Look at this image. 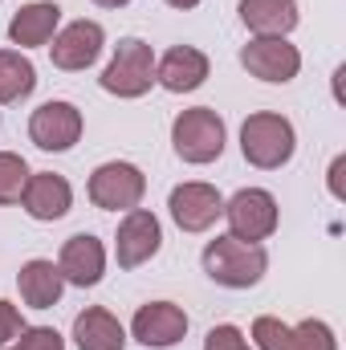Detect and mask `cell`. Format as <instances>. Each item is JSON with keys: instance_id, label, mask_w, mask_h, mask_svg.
Instances as JSON below:
<instances>
[{"instance_id": "cell-7", "label": "cell", "mask_w": 346, "mask_h": 350, "mask_svg": "<svg viewBox=\"0 0 346 350\" xmlns=\"http://www.w3.org/2000/svg\"><path fill=\"white\" fill-rule=\"evenodd\" d=\"M253 342L261 350H338L334 330L318 318H306L302 326H285V322L265 314L253 322Z\"/></svg>"}, {"instance_id": "cell-5", "label": "cell", "mask_w": 346, "mask_h": 350, "mask_svg": "<svg viewBox=\"0 0 346 350\" xmlns=\"http://www.w3.org/2000/svg\"><path fill=\"white\" fill-rule=\"evenodd\" d=\"M224 216H228V237H237V241H249V245H257L265 237H273L277 232V200L265 191V187H241L228 204H224Z\"/></svg>"}, {"instance_id": "cell-26", "label": "cell", "mask_w": 346, "mask_h": 350, "mask_svg": "<svg viewBox=\"0 0 346 350\" xmlns=\"http://www.w3.org/2000/svg\"><path fill=\"white\" fill-rule=\"evenodd\" d=\"M343 167H346V159L338 155V159L330 163V191H334L338 200H343Z\"/></svg>"}, {"instance_id": "cell-3", "label": "cell", "mask_w": 346, "mask_h": 350, "mask_svg": "<svg viewBox=\"0 0 346 350\" xmlns=\"http://www.w3.org/2000/svg\"><path fill=\"white\" fill-rule=\"evenodd\" d=\"M172 143L183 163H212L224 155V118L212 106H191L172 122Z\"/></svg>"}, {"instance_id": "cell-20", "label": "cell", "mask_w": 346, "mask_h": 350, "mask_svg": "<svg viewBox=\"0 0 346 350\" xmlns=\"http://www.w3.org/2000/svg\"><path fill=\"white\" fill-rule=\"evenodd\" d=\"M241 21L257 37H285L297 25V0H241Z\"/></svg>"}, {"instance_id": "cell-9", "label": "cell", "mask_w": 346, "mask_h": 350, "mask_svg": "<svg viewBox=\"0 0 346 350\" xmlns=\"http://www.w3.org/2000/svg\"><path fill=\"white\" fill-rule=\"evenodd\" d=\"M29 139L41 151H70L82 139V110L74 102H45L29 118Z\"/></svg>"}, {"instance_id": "cell-13", "label": "cell", "mask_w": 346, "mask_h": 350, "mask_svg": "<svg viewBox=\"0 0 346 350\" xmlns=\"http://www.w3.org/2000/svg\"><path fill=\"white\" fill-rule=\"evenodd\" d=\"M131 330L143 347H175L187 334V314L175 301H151V306H139Z\"/></svg>"}, {"instance_id": "cell-23", "label": "cell", "mask_w": 346, "mask_h": 350, "mask_svg": "<svg viewBox=\"0 0 346 350\" xmlns=\"http://www.w3.org/2000/svg\"><path fill=\"white\" fill-rule=\"evenodd\" d=\"M8 350H66V342H62V334H57L53 326H33V330L25 326L21 338Z\"/></svg>"}, {"instance_id": "cell-14", "label": "cell", "mask_w": 346, "mask_h": 350, "mask_svg": "<svg viewBox=\"0 0 346 350\" xmlns=\"http://www.w3.org/2000/svg\"><path fill=\"white\" fill-rule=\"evenodd\" d=\"M57 269H62V277H66L70 285H82V289L98 285V281H102V273H106V249H102V241H98V237H90V232L70 237V241L62 245Z\"/></svg>"}, {"instance_id": "cell-15", "label": "cell", "mask_w": 346, "mask_h": 350, "mask_svg": "<svg viewBox=\"0 0 346 350\" xmlns=\"http://www.w3.org/2000/svg\"><path fill=\"white\" fill-rule=\"evenodd\" d=\"M204 78H208V53H200L196 45H175L155 66V82L172 94H187V90L204 86Z\"/></svg>"}, {"instance_id": "cell-22", "label": "cell", "mask_w": 346, "mask_h": 350, "mask_svg": "<svg viewBox=\"0 0 346 350\" xmlns=\"http://www.w3.org/2000/svg\"><path fill=\"white\" fill-rule=\"evenodd\" d=\"M29 163L12 151H0V204H16L25 183H29Z\"/></svg>"}, {"instance_id": "cell-21", "label": "cell", "mask_w": 346, "mask_h": 350, "mask_svg": "<svg viewBox=\"0 0 346 350\" xmlns=\"http://www.w3.org/2000/svg\"><path fill=\"white\" fill-rule=\"evenodd\" d=\"M37 86V70H33V62L25 57V53H16V49H0V102L8 106V102H21V98H29Z\"/></svg>"}, {"instance_id": "cell-1", "label": "cell", "mask_w": 346, "mask_h": 350, "mask_svg": "<svg viewBox=\"0 0 346 350\" xmlns=\"http://www.w3.org/2000/svg\"><path fill=\"white\" fill-rule=\"evenodd\" d=\"M269 269V257L261 245H249V241H237V237H216L208 241L204 249V273L224 285V289H249L257 285Z\"/></svg>"}, {"instance_id": "cell-11", "label": "cell", "mask_w": 346, "mask_h": 350, "mask_svg": "<svg viewBox=\"0 0 346 350\" xmlns=\"http://www.w3.org/2000/svg\"><path fill=\"white\" fill-rule=\"evenodd\" d=\"M168 208H172V220L183 232H204L224 216V200H220V191L212 183H179V187H172Z\"/></svg>"}, {"instance_id": "cell-8", "label": "cell", "mask_w": 346, "mask_h": 350, "mask_svg": "<svg viewBox=\"0 0 346 350\" xmlns=\"http://www.w3.org/2000/svg\"><path fill=\"white\" fill-rule=\"evenodd\" d=\"M159 245H163L159 220L147 208H131L118 224V237H114V261H118V269H139L159 253Z\"/></svg>"}, {"instance_id": "cell-19", "label": "cell", "mask_w": 346, "mask_h": 350, "mask_svg": "<svg viewBox=\"0 0 346 350\" xmlns=\"http://www.w3.org/2000/svg\"><path fill=\"white\" fill-rule=\"evenodd\" d=\"M16 285H21L25 306H33V310H49V306H57V301H62L66 277H62V269H57L53 261H41V257H37V261L21 265Z\"/></svg>"}, {"instance_id": "cell-18", "label": "cell", "mask_w": 346, "mask_h": 350, "mask_svg": "<svg viewBox=\"0 0 346 350\" xmlns=\"http://www.w3.org/2000/svg\"><path fill=\"white\" fill-rule=\"evenodd\" d=\"M74 342L78 350H122L127 347V330L118 326V318L102 306H90L74 318Z\"/></svg>"}, {"instance_id": "cell-24", "label": "cell", "mask_w": 346, "mask_h": 350, "mask_svg": "<svg viewBox=\"0 0 346 350\" xmlns=\"http://www.w3.org/2000/svg\"><path fill=\"white\" fill-rule=\"evenodd\" d=\"M204 350H253L249 347V338L237 330V326H212L208 330V338H204Z\"/></svg>"}, {"instance_id": "cell-4", "label": "cell", "mask_w": 346, "mask_h": 350, "mask_svg": "<svg viewBox=\"0 0 346 350\" xmlns=\"http://www.w3.org/2000/svg\"><path fill=\"white\" fill-rule=\"evenodd\" d=\"M155 82V53L139 37H122L110 66L102 70V90L118 98H143Z\"/></svg>"}, {"instance_id": "cell-17", "label": "cell", "mask_w": 346, "mask_h": 350, "mask_svg": "<svg viewBox=\"0 0 346 350\" xmlns=\"http://www.w3.org/2000/svg\"><path fill=\"white\" fill-rule=\"evenodd\" d=\"M57 21H62V8H57L53 0H33V4H25V8L8 21V41H12V45H25V49L45 45V41H53Z\"/></svg>"}, {"instance_id": "cell-27", "label": "cell", "mask_w": 346, "mask_h": 350, "mask_svg": "<svg viewBox=\"0 0 346 350\" xmlns=\"http://www.w3.org/2000/svg\"><path fill=\"white\" fill-rule=\"evenodd\" d=\"M94 4H102V8H122V4H131V0H94Z\"/></svg>"}, {"instance_id": "cell-16", "label": "cell", "mask_w": 346, "mask_h": 350, "mask_svg": "<svg viewBox=\"0 0 346 350\" xmlns=\"http://www.w3.org/2000/svg\"><path fill=\"white\" fill-rule=\"evenodd\" d=\"M21 204L33 220H62L74 204V191L62 175L53 172H41V175H29L25 191H21Z\"/></svg>"}, {"instance_id": "cell-12", "label": "cell", "mask_w": 346, "mask_h": 350, "mask_svg": "<svg viewBox=\"0 0 346 350\" xmlns=\"http://www.w3.org/2000/svg\"><path fill=\"white\" fill-rule=\"evenodd\" d=\"M102 41H106V33H102L98 21H74V25H66V29L53 37L49 57H53L57 70H70V74H74V70H86V66L98 62Z\"/></svg>"}, {"instance_id": "cell-10", "label": "cell", "mask_w": 346, "mask_h": 350, "mask_svg": "<svg viewBox=\"0 0 346 350\" xmlns=\"http://www.w3.org/2000/svg\"><path fill=\"white\" fill-rule=\"evenodd\" d=\"M241 66L261 82H293L302 70V53L285 37H257L241 49Z\"/></svg>"}, {"instance_id": "cell-25", "label": "cell", "mask_w": 346, "mask_h": 350, "mask_svg": "<svg viewBox=\"0 0 346 350\" xmlns=\"http://www.w3.org/2000/svg\"><path fill=\"white\" fill-rule=\"evenodd\" d=\"M21 330H25L21 310H16L12 301H0V350L8 347V342H16V338H21Z\"/></svg>"}, {"instance_id": "cell-28", "label": "cell", "mask_w": 346, "mask_h": 350, "mask_svg": "<svg viewBox=\"0 0 346 350\" xmlns=\"http://www.w3.org/2000/svg\"><path fill=\"white\" fill-rule=\"evenodd\" d=\"M168 4H172V8H196L200 0H168Z\"/></svg>"}, {"instance_id": "cell-6", "label": "cell", "mask_w": 346, "mask_h": 350, "mask_svg": "<svg viewBox=\"0 0 346 350\" xmlns=\"http://www.w3.org/2000/svg\"><path fill=\"white\" fill-rule=\"evenodd\" d=\"M86 191H90V200L98 208H106V212H131V208H139V200L147 191V179H143V172L135 163L114 159V163H102L98 172L90 175Z\"/></svg>"}, {"instance_id": "cell-2", "label": "cell", "mask_w": 346, "mask_h": 350, "mask_svg": "<svg viewBox=\"0 0 346 350\" xmlns=\"http://www.w3.org/2000/svg\"><path fill=\"white\" fill-rule=\"evenodd\" d=\"M293 147H297V135H293V122L273 114V110H257L245 118L241 126V151L245 159L261 167V172H273L281 163L293 159Z\"/></svg>"}]
</instances>
